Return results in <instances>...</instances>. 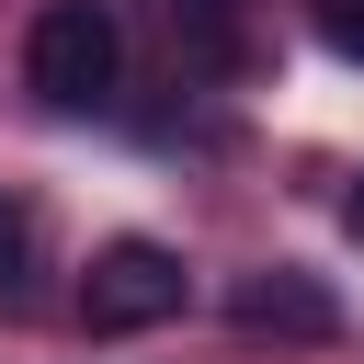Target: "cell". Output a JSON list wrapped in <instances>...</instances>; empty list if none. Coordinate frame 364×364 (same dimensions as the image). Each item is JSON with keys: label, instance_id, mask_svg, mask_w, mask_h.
<instances>
[{"label": "cell", "instance_id": "obj_1", "mask_svg": "<svg viewBox=\"0 0 364 364\" xmlns=\"http://www.w3.org/2000/svg\"><path fill=\"white\" fill-rule=\"evenodd\" d=\"M23 80H34L46 114L114 102V80H125V23H114V0H46L34 34H23Z\"/></svg>", "mask_w": 364, "mask_h": 364}, {"label": "cell", "instance_id": "obj_2", "mask_svg": "<svg viewBox=\"0 0 364 364\" xmlns=\"http://www.w3.org/2000/svg\"><path fill=\"white\" fill-rule=\"evenodd\" d=\"M182 296H193V273H182V250H171V239H102V250H91V273H80V318H91L102 341L182 318Z\"/></svg>", "mask_w": 364, "mask_h": 364}, {"label": "cell", "instance_id": "obj_3", "mask_svg": "<svg viewBox=\"0 0 364 364\" xmlns=\"http://www.w3.org/2000/svg\"><path fill=\"white\" fill-rule=\"evenodd\" d=\"M228 318H239V330H273V341H330V330H341V296H330L318 273H296V262H262V273L228 284Z\"/></svg>", "mask_w": 364, "mask_h": 364}, {"label": "cell", "instance_id": "obj_4", "mask_svg": "<svg viewBox=\"0 0 364 364\" xmlns=\"http://www.w3.org/2000/svg\"><path fill=\"white\" fill-rule=\"evenodd\" d=\"M171 46L193 57V68H250V0H171Z\"/></svg>", "mask_w": 364, "mask_h": 364}, {"label": "cell", "instance_id": "obj_5", "mask_svg": "<svg viewBox=\"0 0 364 364\" xmlns=\"http://www.w3.org/2000/svg\"><path fill=\"white\" fill-rule=\"evenodd\" d=\"M23 284H34V216H23L11 193H0V307H11Z\"/></svg>", "mask_w": 364, "mask_h": 364}, {"label": "cell", "instance_id": "obj_6", "mask_svg": "<svg viewBox=\"0 0 364 364\" xmlns=\"http://www.w3.org/2000/svg\"><path fill=\"white\" fill-rule=\"evenodd\" d=\"M318 46L364 68V0H318Z\"/></svg>", "mask_w": 364, "mask_h": 364}, {"label": "cell", "instance_id": "obj_7", "mask_svg": "<svg viewBox=\"0 0 364 364\" xmlns=\"http://www.w3.org/2000/svg\"><path fill=\"white\" fill-rule=\"evenodd\" d=\"M341 228H353V239H364V182H353V205H341Z\"/></svg>", "mask_w": 364, "mask_h": 364}]
</instances>
